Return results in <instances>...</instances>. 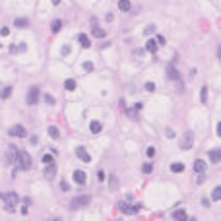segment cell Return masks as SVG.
<instances>
[{"label":"cell","instance_id":"6da1fadb","mask_svg":"<svg viewBox=\"0 0 221 221\" xmlns=\"http://www.w3.org/2000/svg\"><path fill=\"white\" fill-rule=\"evenodd\" d=\"M18 165H20V169L27 171V169L31 167V155L24 150H18Z\"/></svg>","mask_w":221,"mask_h":221},{"label":"cell","instance_id":"7a4b0ae2","mask_svg":"<svg viewBox=\"0 0 221 221\" xmlns=\"http://www.w3.org/2000/svg\"><path fill=\"white\" fill-rule=\"evenodd\" d=\"M192 145H194V134H192V132H184V134L180 136V140H179V147L186 151Z\"/></svg>","mask_w":221,"mask_h":221},{"label":"cell","instance_id":"3957f363","mask_svg":"<svg viewBox=\"0 0 221 221\" xmlns=\"http://www.w3.org/2000/svg\"><path fill=\"white\" fill-rule=\"evenodd\" d=\"M18 194L16 192H8L4 194V202H6V211H16V204H18Z\"/></svg>","mask_w":221,"mask_h":221},{"label":"cell","instance_id":"277c9868","mask_svg":"<svg viewBox=\"0 0 221 221\" xmlns=\"http://www.w3.org/2000/svg\"><path fill=\"white\" fill-rule=\"evenodd\" d=\"M85 204H89V196H85V194H82V196H74L72 200H70V210H80L82 206H85Z\"/></svg>","mask_w":221,"mask_h":221},{"label":"cell","instance_id":"5b68a950","mask_svg":"<svg viewBox=\"0 0 221 221\" xmlns=\"http://www.w3.org/2000/svg\"><path fill=\"white\" fill-rule=\"evenodd\" d=\"M39 101V87L37 85H31L27 91V105H35Z\"/></svg>","mask_w":221,"mask_h":221},{"label":"cell","instance_id":"8992f818","mask_svg":"<svg viewBox=\"0 0 221 221\" xmlns=\"http://www.w3.org/2000/svg\"><path fill=\"white\" fill-rule=\"evenodd\" d=\"M140 208H142L140 204H136V206H128L126 202H119V210H120L122 213H138Z\"/></svg>","mask_w":221,"mask_h":221},{"label":"cell","instance_id":"52a82bcc","mask_svg":"<svg viewBox=\"0 0 221 221\" xmlns=\"http://www.w3.org/2000/svg\"><path fill=\"white\" fill-rule=\"evenodd\" d=\"M167 76H169V80H173V82L179 84V87L182 85V84H180V74H179V70H176L173 64H171V66H167Z\"/></svg>","mask_w":221,"mask_h":221},{"label":"cell","instance_id":"ba28073f","mask_svg":"<svg viewBox=\"0 0 221 221\" xmlns=\"http://www.w3.org/2000/svg\"><path fill=\"white\" fill-rule=\"evenodd\" d=\"M76 155H78L80 161H84V163H89V161H91V155L85 151L84 145H78V147H76Z\"/></svg>","mask_w":221,"mask_h":221},{"label":"cell","instance_id":"9c48e42d","mask_svg":"<svg viewBox=\"0 0 221 221\" xmlns=\"http://www.w3.org/2000/svg\"><path fill=\"white\" fill-rule=\"evenodd\" d=\"M8 134L10 136H16V138H24L25 136V128L21 126V124H14V126L8 130Z\"/></svg>","mask_w":221,"mask_h":221},{"label":"cell","instance_id":"30bf717a","mask_svg":"<svg viewBox=\"0 0 221 221\" xmlns=\"http://www.w3.org/2000/svg\"><path fill=\"white\" fill-rule=\"evenodd\" d=\"M74 180H76L78 184H85V180H87V175L84 173V171H74Z\"/></svg>","mask_w":221,"mask_h":221},{"label":"cell","instance_id":"8fae6325","mask_svg":"<svg viewBox=\"0 0 221 221\" xmlns=\"http://www.w3.org/2000/svg\"><path fill=\"white\" fill-rule=\"evenodd\" d=\"M210 161H211V163H219V161H221V147L210 151Z\"/></svg>","mask_w":221,"mask_h":221},{"label":"cell","instance_id":"7c38bea8","mask_svg":"<svg viewBox=\"0 0 221 221\" xmlns=\"http://www.w3.org/2000/svg\"><path fill=\"white\" fill-rule=\"evenodd\" d=\"M91 21H93V24H91V25H93V35L99 37V39H103V37H105V29H101V27L97 25V20H91Z\"/></svg>","mask_w":221,"mask_h":221},{"label":"cell","instance_id":"4fadbf2b","mask_svg":"<svg viewBox=\"0 0 221 221\" xmlns=\"http://www.w3.org/2000/svg\"><path fill=\"white\" fill-rule=\"evenodd\" d=\"M194 171H196L198 175H202V173L206 171V161H204V159H196V161H194Z\"/></svg>","mask_w":221,"mask_h":221},{"label":"cell","instance_id":"5bb4252c","mask_svg":"<svg viewBox=\"0 0 221 221\" xmlns=\"http://www.w3.org/2000/svg\"><path fill=\"white\" fill-rule=\"evenodd\" d=\"M8 159H10V163H18V150L14 145L8 147Z\"/></svg>","mask_w":221,"mask_h":221},{"label":"cell","instance_id":"9a60e30c","mask_svg":"<svg viewBox=\"0 0 221 221\" xmlns=\"http://www.w3.org/2000/svg\"><path fill=\"white\" fill-rule=\"evenodd\" d=\"M89 130L93 132V134H99V132H101V122L99 120H91L89 122Z\"/></svg>","mask_w":221,"mask_h":221},{"label":"cell","instance_id":"2e32d148","mask_svg":"<svg viewBox=\"0 0 221 221\" xmlns=\"http://www.w3.org/2000/svg\"><path fill=\"white\" fill-rule=\"evenodd\" d=\"M78 41H80V45L85 47V49H87V47H91V41L87 39V35H84V33H82V35H78Z\"/></svg>","mask_w":221,"mask_h":221},{"label":"cell","instance_id":"e0dca14e","mask_svg":"<svg viewBox=\"0 0 221 221\" xmlns=\"http://www.w3.org/2000/svg\"><path fill=\"white\" fill-rule=\"evenodd\" d=\"M173 217H175L176 221H186V211H184V210H176V211L173 213Z\"/></svg>","mask_w":221,"mask_h":221},{"label":"cell","instance_id":"ac0fdd59","mask_svg":"<svg viewBox=\"0 0 221 221\" xmlns=\"http://www.w3.org/2000/svg\"><path fill=\"white\" fill-rule=\"evenodd\" d=\"M54 175H56V167H54V165H49V167L45 169V176H47V179H53Z\"/></svg>","mask_w":221,"mask_h":221},{"label":"cell","instance_id":"d6986e66","mask_svg":"<svg viewBox=\"0 0 221 221\" xmlns=\"http://www.w3.org/2000/svg\"><path fill=\"white\" fill-rule=\"evenodd\" d=\"M145 49L150 50V53H155V50H157V43L153 41V39H147V43H145Z\"/></svg>","mask_w":221,"mask_h":221},{"label":"cell","instance_id":"ffe728a7","mask_svg":"<svg viewBox=\"0 0 221 221\" xmlns=\"http://www.w3.org/2000/svg\"><path fill=\"white\" fill-rule=\"evenodd\" d=\"M49 136L53 140H58V138H60V132H58L56 126H49Z\"/></svg>","mask_w":221,"mask_h":221},{"label":"cell","instance_id":"44dd1931","mask_svg":"<svg viewBox=\"0 0 221 221\" xmlns=\"http://www.w3.org/2000/svg\"><path fill=\"white\" fill-rule=\"evenodd\" d=\"M200 101L202 103H208V85H202V89H200Z\"/></svg>","mask_w":221,"mask_h":221},{"label":"cell","instance_id":"7402d4cb","mask_svg":"<svg viewBox=\"0 0 221 221\" xmlns=\"http://www.w3.org/2000/svg\"><path fill=\"white\" fill-rule=\"evenodd\" d=\"M211 200H215V202L221 200V186H215V188H213V192H211Z\"/></svg>","mask_w":221,"mask_h":221},{"label":"cell","instance_id":"603a6c76","mask_svg":"<svg viewBox=\"0 0 221 221\" xmlns=\"http://www.w3.org/2000/svg\"><path fill=\"white\" fill-rule=\"evenodd\" d=\"M60 27H62V20H54V21H53V25H50L53 33H58V31H60Z\"/></svg>","mask_w":221,"mask_h":221},{"label":"cell","instance_id":"cb8c5ba5","mask_svg":"<svg viewBox=\"0 0 221 221\" xmlns=\"http://www.w3.org/2000/svg\"><path fill=\"white\" fill-rule=\"evenodd\" d=\"M130 6H132V4L128 2V0H120V2H119V8H120L122 12H128V10H130Z\"/></svg>","mask_w":221,"mask_h":221},{"label":"cell","instance_id":"d4e9b609","mask_svg":"<svg viewBox=\"0 0 221 221\" xmlns=\"http://www.w3.org/2000/svg\"><path fill=\"white\" fill-rule=\"evenodd\" d=\"M64 87H66L68 91H74V89H76V82H74V80H66V82H64Z\"/></svg>","mask_w":221,"mask_h":221},{"label":"cell","instance_id":"484cf974","mask_svg":"<svg viewBox=\"0 0 221 221\" xmlns=\"http://www.w3.org/2000/svg\"><path fill=\"white\" fill-rule=\"evenodd\" d=\"M171 171H173V173H182V171H184V165H182V163H173V165H171Z\"/></svg>","mask_w":221,"mask_h":221},{"label":"cell","instance_id":"4316f807","mask_svg":"<svg viewBox=\"0 0 221 221\" xmlns=\"http://www.w3.org/2000/svg\"><path fill=\"white\" fill-rule=\"evenodd\" d=\"M43 163H45L47 167H49V165H54V159H53V155H49V153H47V155H43Z\"/></svg>","mask_w":221,"mask_h":221},{"label":"cell","instance_id":"83f0119b","mask_svg":"<svg viewBox=\"0 0 221 221\" xmlns=\"http://www.w3.org/2000/svg\"><path fill=\"white\" fill-rule=\"evenodd\" d=\"M116 184H119V182H116V176L110 175V176H109V188H110V190H115V188H116Z\"/></svg>","mask_w":221,"mask_h":221},{"label":"cell","instance_id":"f1b7e54d","mask_svg":"<svg viewBox=\"0 0 221 221\" xmlns=\"http://www.w3.org/2000/svg\"><path fill=\"white\" fill-rule=\"evenodd\" d=\"M16 25H18V27H27V20H25V18H18V20H16Z\"/></svg>","mask_w":221,"mask_h":221},{"label":"cell","instance_id":"f546056e","mask_svg":"<svg viewBox=\"0 0 221 221\" xmlns=\"http://www.w3.org/2000/svg\"><path fill=\"white\" fill-rule=\"evenodd\" d=\"M10 95H12V87L8 85V87H4V91H2V97H4V99H8Z\"/></svg>","mask_w":221,"mask_h":221},{"label":"cell","instance_id":"4dcf8cb0","mask_svg":"<svg viewBox=\"0 0 221 221\" xmlns=\"http://www.w3.org/2000/svg\"><path fill=\"white\" fill-rule=\"evenodd\" d=\"M45 101H47V105H54V97L49 93H45Z\"/></svg>","mask_w":221,"mask_h":221},{"label":"cell","instance_id":"1f68e13d","mask_svg":"<svg viewBox=\"0 0 221 221\" xmlns=\"http://www.w3.org/2000/svg\"><path fill=\"white\" fill-rule=\"evenodd\" d=\"M97 179H99V182L107 180V179H105V171H103V169H99V171H97Z\"/></svg>","mask_w":221,"mask_h":221},{"label":"cell","instance_id":"d6a6232c","mask_svg":"<svg viewBox=\"0 0 221 221\" xmlns=\"http://www.w3.org/2000/svg\"><path fill=\"white\" fill-rule=\"evenodd\" d=\"M153 41H155L157 45H165V37H163V35H157V37H155V39H153Z\"/></svg>","mask_w":221,"mask_h":221},{"label":"cell","instance_id":"836d02e7","mask_svg":"<svg viewBox=\"0 0 221 221\" xmlns=\"http://www.w3.org/2000/svg\"><path fill=\"white\" fill-rule=\"evenodd\" d=\"M155 89V84L153 82H145V91H153Z\"/></svg>","mask_w":221,"mask_h":221},{"label":"cell","instance_id":"e575fe53","mask_svg":"<svg viewBox=\"0 0 221 221\" xmlns=\"http://www.w3.org/2000/svg\"><path fill=\"white\" fill-rule=\"evenodd\" d=\"M84 70L85 72H91L93 70V62H84Z\"/></svg>","mask_w":221,"mask_h":221},{"label":"cell","instance_id":"d590c367","mask_svg":"<svg viewBox=\"0 0 221 221\" xmlns=\"http://www.w3.org/2000/svg\"><path fill=\"white\" fill-rule=\"evenodd\" d=\"M151 169H153V165H151V163H145V165L142 167V171H144V173H151Z\"/></svg>","mask_w":221,"mask_h":221},{"label":"cell","instance_id":"8d00e7d4","mask_svg":"<svg viewBox=\"0 0 221 221\" xmlns=\"http://www.w3.org/2000/svg\"><path fill=\"white\" fill-rule=\"evenodd\" d=\"M145 153H147V157H153V155H155V147H147Z\"/></svg>","mask_w":221,"mask_h":221},{"label":"cell","instance_id":"74e56055","mask_svg":"<svg viewBox=\"0 0 221 221\" xmlns=\"http://www.w3.org/2000/svg\"><path fill=\"white\" fill-rule=\"evenodd\" d=\"M153 31H155V25H147L144 33H145V35H150V33H153Z\"/></svg>","mask_w":221,"mask_h":221},{"label":"cell","instance_id":"f35d334b","mask_svg":"<svg viewBox=\"0 0 221 221\" xmlns=\"http://www.w3.org/2000/svg\"><path fill=\"white\" fill-rule=\"evenodd\" d=\"M165 134H167V138H175V130H173V128H167Z\"/></svg>","mask_w":221,"mask_h":221},{"label":"cell","instance_id":"ab89813d","mask_svg":"<svg viewBox=\"0 0 221 221\" xmlns=\"http://www.w3.org/2000/svg\"><path fill=\"white\" fill-rule=\"evenodd\" d=\"M0 35H2V37L10 35V29H8V27H2V29H0Z\"/></svg>","mask_w":221,"mask_h":221},{"label":"cell","instance_id":"60d3db41","mask_svg":"<svg viewBox=\"0 0 221 221\" xmlns=\"http://www.w3.org/2000/svg\"><path fill=\"white\" fill-rule=\"evenodd\" d=\"M204 180H206V176H204V173H202V175H198V179H196V182H198V184H202Z\"/></svg>","mask_w":221,"mask_h":221},{"label":"cell","instance_id":"b9f144b4","mask_svg":"<svg viewBox=\"0 0 221 221\" xmlns=\"http://www.w3.org/2000/svg\"><path fill=\"white\" fill-rule=\"evenodd\" d=\"M70 53V45H64L62 47V54H68Z\"/></svg>","mask_w":221,"mask_h":221},{"label":"cell","instance_id":"7bdbcfd3","mask_svg":"<svg viewBox=\"0 0 221 221\" xmlns=\"http://www.w3.org/2000/svg\"><path fill=\"white\" fill-rule=\"evenodd\" d=\"M60 188H62V190H68L70 186H68V182H66V180H62V182H60Z\"/></svg>","mask_w":221,"mask_h":221},{"label":"cell","instance_id":"ee69618b","mask_svg":"<svg viewBox=\"0 0 221 221\" xmlns=\"http://www.w3.org/2000/svg\"><path fill=\"white\" fill-rule=\"evenodd\" d=\"M217 136L221 138V122H217Z\"/></svg>","mask_w":221,"mask_h":221},{"label":"cell","instance_id":"f6af8a7d","mask_svg":"<svg viewBox=\"0 0 221 221\" xmlns=\"http://www.w3.org/2000/svg\"><path fill=\"white\" fill-rule=\"evenodd\" d=\"M217 58H219V60H221V45L217 47Z\"/></svg>","mask_w":221,"mask_h":221},{"label":"cell","instance_id":"bcb514c9","mask_svg":"<svg viewBox=\"0 0 221 221\" xmlns=\"http://www.w3.org/2000/svg\"><path fill=\"white\" fill-rule=\"evenodd\" d=\"M54 221H62V219H60V217H56V219H54Z\"/></svg>","mask_w":221,"mask_h":221},{"label":"cell","instance_id":"7dc6e473","mask_svg":"<svg viewBox=\"0 0 221 221\" xmlns=\"http://www.w3.org/2000/svg\"><path fill=\"white\" fill-rule=\"evenodd\" d=\"M188 221H196V217H192V219H188Z\"/></svg>","mask_w":221,"mask_h":221},{"label":"cell","instance_id":"c3c4849f","mask_svg":"<svg viewBox=\"0 0 221 221\" xmlns=\"http://www.w3.org/2000/svg\"><path fill=\"white\" fill-rule=\"evenodd\" d=\"M0 198H2V194H0Z\"/></svg>","mask_w":221,"mask_h":221}]
</instances>
